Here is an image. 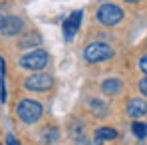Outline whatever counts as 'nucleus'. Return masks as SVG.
<instances>
[{"label":"nucleus","mask_w":147,"mask_h":145,"mask_svg":"<svg viewBox=\"0 0 147 145\" xmlns=\"http://www.w3.org/2000/svg\"><path fill=\"white\" fill-rule=\"evenodd\" d=\"M40 42H42V36L38 32H28L20 40V48H36V46H40Z\"/></svg>","instance_id":"nucleus-10"},{"label":"nucleus","mask_w":147,"mask_h":145,"mask_svg":"<svg viewBox=\"0 0 147 145\" xmlns=\"http://www.w3.org/2000/svg\"><path fill=\"white\" fill-rule=\"evenodd\" d=\"M123 18V10L115 4H101L98 8V20L103 26H115Z\"/></svg>","instance_id":"nucleus-4"},{"label":"nucleus","mask_w":147,"mask_h":145,"mask_svg":"<svg viewBox=\"0 0 147 145\" xmlns=\"http://www.w3.org/2000/svg\"><path fill=\"white\" fill-rule=\"evenodd\" d=\"M22 28H24V22H22L18 16H8L0 32H2L4 36H14V34H20Z\"/></svg>","instance_id":"nucleus-6"},{"label":"nucleus","mask_w":147,"mask_h":145,"mask_svg":"<svg viewBox=\"0 0 147 145\" xmlns=\"http://www.w3.org/2000/svg\"><path fill=\"white\" fill-rule=\"evenodd\" d=\"M115 137H117V131L111 129V127H99L96 131V143L98 145H101L105 139L109 141V139H115Z\"/></svg>","instance_id":"nucleus-11"},{"label":"nucleus","mask_w":147,"mask_h":145,"mask_svg":"<svg viewBox=\"0 0 147 145\" xmlns=\"http://www.w3.org/2000/svg\"><path fill=\"white\" fill-rule=\"evenodd\" d=\"M18 117L24 121V123H36V121L42 117V113H44V107H42V103H38L36 99H22L20 103H18Z\"/></svg>","instance_id":"nucleus-1"},{"label":"nucleus","mask_w":147,"mask_h":145,"mask_svg":"<svg viewBox=\"0 0 147 145\" xmlns=\"http://www.w3.org/2000/svg\"><path fill=\"white\" fill-rule=\"evenodd\" d=\"M101 90H103V94L115 96V94H119V90H121V80H117V78H107V80L101 84Z\"/></svg>","instance_id":"nucleus-9"},{"label":"nucleus","mask_w":147,"mask_h":145,"mask_svg":"<svg viewBox=\"0 0 147 145\" xmlns=\"http://www.w3.org/2000/svg\"><path fill=\"white\" fill-rule=\"evenodd\" d=\"M131 129H133V133H135L139 139H145V137H147V125H145V123L135 121V123L131 125Z\"/></svg>","instance_id":"nucleus-12"},{"label":"nucleus","mask_w":147,"mask_h":145,"mask_svg":"<svg viewBox=\"0 0 147 145\" xmlns=\"http://www.w3.org/2000/svg\"><path fill=\"white\" fill-rule=\"evenodd\" d=\"M139 92H141L143 96H147V78H143V80L139 82Z\"/></svg>","instance_id":"nucleus-14"},{"label":"nucleus","mask_w":147,"mask_h":145,"mask_svg":"<svg viewBox=\"0 0 147 145\" xmlns=\"http://www.w3.org/2000/svg\"><path fill=\"white\" fill-rule=\"evenodd\" d=\"M82 10L80 12H74V14H70V18L64 22V32H66V38L68 40H72L74 34L78 32V28H80V22H82Z\"/></svg>","instance_id":"nucleus-7"},{"label":"nucleus","mask_w":147,"mask_h":145,"mask_svg":"<svg viewBox=\"0 0 147 145\" xmlns=\"http://www.w3.org/2000/svg\"><path fill=\"white\" fill-rule=\"evenodd\" d=\"M139 68H141V72H143V74H147V56H143V58H141Z\"/></svg>","instance_id":"nucleus-15"},{"label":"nucleus","mask_w":147,"mask_h":145,"mask_svg":"<svg viewBox=\"0 0 147 145\" xmlns=\"http://www.w3.org/2000/svg\"><path fill=\"white\" fill-rule=\"evenodd\" d=\"M127 113L131 117H141L147 113V101L141 97H135V99H129L127 103Z\"/></svg>","instance_id":"nucleus-8"},{"label":"nucleus","mask_w":147,"mask_h":145,"mask_svg":"<svg viewBox=\"0 0 147 145\" xmlns=\"http://www.w3.org/2000/svg\"><path fill=\"white\" fill-rule=\"evenodd\" d=\"M90 107H92L98 115H105V113H107V105H105L103 101H99V99H92V101H90Z\"/></svg>","instance_id":"nucleus-13"},{"label":"nucleus","mask_w":147,"mask_h":145,"mask_svg":"<svg viewBox=\"0 0 147 145\" xmlns=\"http://www.w3.org/2000/svg\"><path fill=\"white\" fill-rule=\"evenodd\" d=\"M6 18H8V16H6V14L0 10V30H2V26H4V22H6Z\"/></svg>","instance_id":"nucleus-17"},{"label":"nucleus","mask_w":147,"mask_h":145,"mask_svg":"<svg viewBox=\"0 0 147 145\" xmlns=\"http://www.w3.org/2000/svg\"><path fill=\"white\" fill-rule=\"evenodd\" d=\"M76 145H92V143H90V141H88L86 137H80V139L76 141Z\"/></svg>","instance_id":"nucleus-16"},{"label":"nucleus","mask_w":147,"mask_h":145,"mask_svg":"<svg viewBox=\"0 0 147 145\" xmlns=\"http://www.w3.org/2000/svg\"><path fill=\"white\" fill-rule=\"evenodd\" d=\"M125 2H129V4H135V2H139V0H125Z\"/></svg>","instance_id":"nucleus-19"},{"label":"nucleus","mask_w":147,"mask_h":145,"mask_svg":"<svg viewBox=\"0 0 147 145\" xmlns=\"http://www.w3.org/2000/svg\"><path fill=\"white\" fill-rule=\"evenodd\" d=\"M8 145H20V143H18V141H16L12 135H8Z\"/></svg>","instance_id":"nucleus-18"},{"label":"nucleus","mask_w":147,"mask_h":145,"mask_svg":"<svg viewBox=\"0 0 147 145\" xmlns=\"http://www.w3.org/2000/svg\"><path fill=\"white\" fill-rule=\"evenodd\" d=\"M50 62V56L44 52V50H34L30 54H26L20 58V66L26 68V70H34V72H40L48 66Z\"/></svg>","instance_id":"nucleus-3"},{"label":"nucleus","mask_w":147,"mask_h":145,"mask_svg":"<svg viewBox=\"0 0 147 145\" xmlns=\"http://www.w3.org/2000/svg\"><path fill=\"white\" fill-rule=\"evenodd\" d=\"M113 56V50L109 48L107 44L103 42H94L90 44L88 48L84 50V58L90 62V64H99V62H105Z\"/></svg>","instance_id":"nucleus-2"},{"label":"nucleus","mask_w":147,"mask_h":145,"mask_svg":"<svg viewBox=\"0 0 147 145\" xmlns=\"http://www.w3.org/2000/svg\"><path fill=\"white\" fill-rule=\"evenodd\" d=\"M52 86H54V80L48 74H34V76H30L24 82V88L32 90V92H46Z\"/></svg>","instance_id":"nucleus-5"}]
</instances>
